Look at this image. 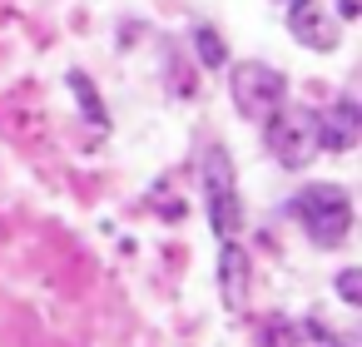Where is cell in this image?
<instances>
[{
  "instance_id": "1",
  "label": "cell",
  "mask_w": 362,
  "mask_h": 347,
  "mask_svg": "<svg viewBox=\"0 0 362 347\" xmlns=\"http://www.w3.org/2000/svg\"><path fill=\"white\" fill-rule=\"evenodd\" d=\"M293 218L303 223V233L322 248H337L352 228V199L337 184H308L293 194Z\"/></svg>"
},
{
  "instance_id": "2",
  "label": "cell",
  "mask_w": 362,
  "mask_h": 347,
  "mask_svg": "<svg viewBox=\"0 0 362 347\" xmlns=\"http://www.w3.org/2000/svg\"><path fill=\"white\" fill-rule=\"evenodd\" d=\"M199 184H204V213L214 223L218 238H233L238 223H243V204H238V184H233V164H228V149H209L204 164H199Z\"/></svg>"
},
{
  "instance_id": "3",
  "label": "cell",
  "mask_w": 362,
  "mask_h": 347,
  "mask_svg": "<svg viewBox=\"0 0 362 347\" xmlns=\"http://www.w3.org/2000/svg\"><path fill=\"white\" fill-rule=\"evenodd\" d=\"M283 100H288L283 70H273V65H263V60H243V65L233 70V105H238L243 119L268 124V119L283 110Z\"/></svg>"
},
{
  "instance_id": "4",
  "label": "cell",
  "mask_w": 362,
  "mask_h": 347,
  "mask_svg": "<svg viewBox=\"0 0 362 347\" xmlns=\"http://www.w3.org/2000/svg\"><path fill=\"white\" fill-rule=\"evenodd\" d=\"M268 154L283 169H308L317 159V114L313 110H278L268 119Z\"/></svg>"
},
{
  "instance_id": "5",
  "label": "cell",
  "mask_w": 362,
  "mask_h": 347,
  "mask_svg": "<svg viewBox=\"0 0 362 347\" xmlns=\"http://www.w3.org/2000/svg\"><path fill=\"white\" fill-rule=\"evenodd\" d=\"M357 139H362V110H357V100H337L332 110L317 114V149L347 154Z\"/></svg>"
},
{
  "instance_id": "6",
  "label": "cell",
  "mask_w": 362,
  "mask_h": 347,
  "mask_svg": "<svg viewBox=\"0 0 362 347\" xmlns=\"http://www.w3.org/2000/svg\"><path fill=\"white\" fill-rule=\"evenodd\" d=\"M288 30H293V40L308 45V50H332V45L342 40V25H337L327 11H317L313 0H298V6H293Z\"/></svg>"
},
{
  "instance_id": "7",
  "label": "cell",
  "mask_w": 362,
  "mask_h": 347,
  "mask_svg": "<svg viewBox=\"0 0 362 347\" xmlns=\"http://www.w3.org/2000/svg\"><path fill=\"white\" fill-rule=\"evenodd\" d=\"M218 293H223V307H243L248 298V258L233 238H223V253H218Z\"/></svg>"
},
{
  "instance_id": "8",
  "label": "cell",
  "mask_w": 362,
  "mask_h": 347,
  "mask_svg": "<svg viewBox=\"0 0 362 347\" xmlns=\"http://www.w3.org/2000/svg\"><path fill=\"white\" fill-rule=\"evenodd\" d=\"M194 50H199V60H204L209 70H218V65L228 60V50H223V40H218L214 25H194Z\"/></svg>"
},
{
  "instance_id": "9",
  "label": "cell",
  "mask_w": 362,
  "mask_h": 347,
  "mask_svg": "<svg viewBox=\"0 0 362 347\" xmlns=\"http://www.w3.org/2000/svg\"><path fill=\"white\" fill-rule=\"evenodd\" d=\"M337 298L342 302H362V273L357 268H342L337 273Z\"/></svg>"
},
{
  "instance_id": "10",
  "label": "cell",
  "mask_w": 362,
  "mask_h": 347,
  "mask_svg": "<svg viewBox=\"0 0 362 347\" xmlns=\"http://www.w3.org/2000/svg\"><path fill=\"white\" fill-rule=\"evenodd\" d=\"M263 347H298V327H293V322H268Z\"/></svg>"
},
{
  "instance_id": "11",
  "label": "cell",
  "mask_w": 362,
  "mask_h": 347,
  "mask_svg": "<svg viewBox=\"0 0 362 347\" xmlns=\"http://www.w3.org/2000/svg\"><path fill=\"white\" fill-rule=\"evenodd\" d=\"M283 6H298V0H283Z\"/></svg>"
}]
</instances>
